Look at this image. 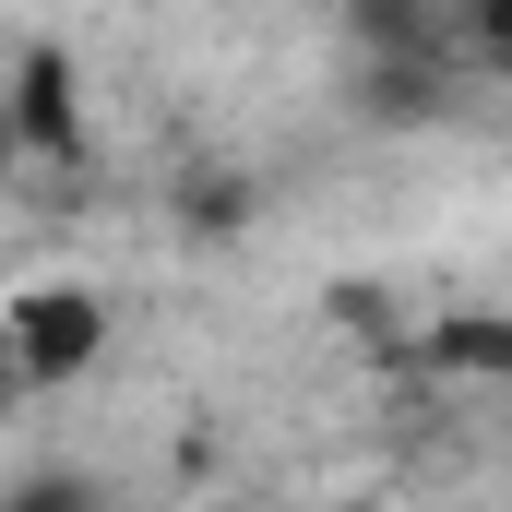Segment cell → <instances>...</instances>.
<instances>
[{"label": "cell", "instance_id": "3", "mask_svg": "<svg viewBox=\"0 0 512 512\" xmlns=\"http://www.w3.org/2000/svg\"><path fill=\"white\" fill-rule=\"evenodd\" d=\"M0 512H96V501H84L72 477H36V489H12V501H0Z\"/></svg>", "mask_w": 512, "mask_h": 512}, {"label": "cell", "instance_id": "2", "mask_svg": "<svg viewBox=\"0 0 512 512\" xmlns=\"http://www.w3.org/2000/svg\"><path fill=\"white\" fill-rule=\"evenodd\" d=\"M453 358H465V370H501V382H512V322H465V334H453Z\"/></svg>", "mask_w": 512, "mask_h": 512}, {"label": "cell", "instance_id": "5", "mask_svg": "<svg viewBox=\"0 0 512 512\" xmlns=\"http://www.w3.org/2000/svg\"><path fill=\"white\" fill-rule=\"evenodd\" d=\"M322 512H370V501H322Z\"/></svg>", "mask_w": 512, "mask_h": 512}, {"label": "cell", "instance_id": "1", "mask_svg": "<svg viewBox=\"0 0 512 512\" xmlns=\"http://www.w3.org/2000/svg\"><path fill=\"white\" fill-rule=\"evenodd\" d=\"M12 370L24 382H72L96 346H108V310H96V286H36V298H12Z\"/></svg>", "mask_w": 512, "mask_h": 512}, {"label": "cell", "instance_id": "4", "mask_svg": "<svg viewBox=\"0 0 512 512\" xmlns=\"http://www.w3.org/2000/svg\"><path fill=\"white\" fill-rule=\"evenodd\" d=\"M12 393H24V370H12V334H0V405H12Z\"/></svg>", "mask_w": 512, "mask_h": 512}]
</instances>
